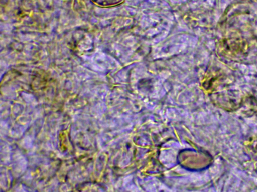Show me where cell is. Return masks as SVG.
<instances>
[{"instance_id":"cell-1","label":"cell","mask_w":257,"mask_h":192,"mask_svg":"<svg viewBox=\"0 0 257 192\" xmlns=\"http://www.w3.org/2000/svg\"><path fill=\"white\" fill-rule=\"evenodd\" d=\"M95 6L102 8H110L118 6L125 0H91Z\"/></svg>"}]
</instances>
